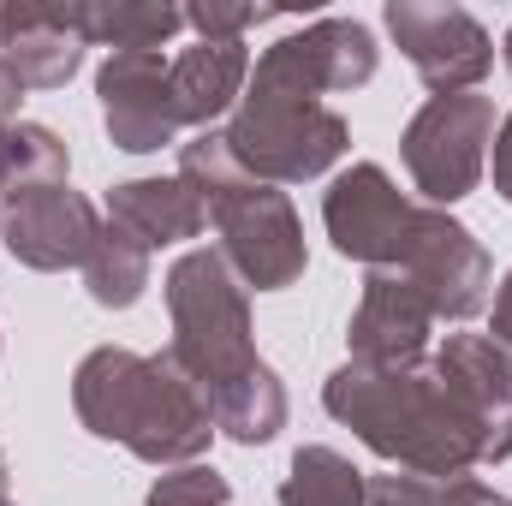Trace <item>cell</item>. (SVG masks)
<instances>
[{"mask_svg": "<svg viewBox=\"0 0 512 506\" xmlns=\"http://www.w3.org/2000/svg\"><path fill=\"white\" fill-rule=\"evenodd\" d=\"M495 143V102L465 90V96H429L399 137L411 185L429 197V209H447L477 191Z\"/></svg>", "mask_w": 512, "mask_h": 506, "instance_id": "obj_6", "label": "cell"}, {"mask_svg": "<svg viewBox=\"0 0 512 506\" xmlns=\"http://www.w3.org/2000/svg\"><path fill=\"white\" fill-rule=\"evenodd\" d=\"M221 137H227L233 161L262 185L322 179L352 149V126L328 102H316V96H304L292 84H274L262 72H251V84H245V96H239V108H233Z\"/></svg>", "mask_w": 512, "mask_h": 506, "instance_id": "obj_5", "label": "cell"}, {"mask_svg": "<svg viewBox=\"0 0 512 506\" xmlns=\"http://www.w3.org/2000/svg\"><path fill=\"white\" fill-rule=\"evenodd\" d=\"M84 286H90V298L102 310H131L143 298V286H149V251L131 239L126 227L102 221L96 245L84 256Z\"/></svg>", "mask_w": 512, "mask_h": 506, "instance_id": "obj_19", "label": "cell"}, {"mask_svg": "<svg viewBox=\"0 0 512 506\" xmlns=\"http://www.w3.org/2000/svg\"><path fill=\"white\" fill-rule=\"evenodd\" d=\"M72 405L96 441L126 447L143 465H197L215 441L203 393L173 370L167 352L149 358L131 346H96L72 370Z\"/></svg>", "mask_w": 512, "mask_h": 506, "instance_id": "obj_2", "label": "cell"}, {"mask_svg": "<svg viewBox=\"0 0 512 506\" xmlns=\"http://www.w3.org/2000/svg\"><path fill=\"white\" fill-rule=\"evenodd\" d=\"M435 364L459 387H471L483 405L512 411V346L489 340V334H447V346L435 352Z\"/></svg>", "mask_w": 512, "mask_h": 506, "instance_id": "obj_21", "label": "cell"}, {"mask_svg": "<svg viewBox=\"0 0 512 506\" xmlns=\"http://www.w3.org/2000/svg\"><path fill=\"white\" fill-rule=\"evenodd\" d=\"M179 179L203 197L221 233V256L245 292H286L304 280L310 251H304L298 209L286 203L280 185H262L233 161L221 131H197L191 143H179Z\"/></svg>", "mask_w": 512, "mask_h": 506, "instance_id": "obj_3", "label": "cell"}, {"mask_svg": "<svg viewBox=\"0 0 512 506\" xmlns=\"http://www.w3.org/2000/svg\"><path fill=\"white\" fill-rule=\"evenodd\" d=\"M167 316H173L167 358L203 393L209 411L268 370L251 340V298L221 251H185L167 268Z\"/></svg>", "mask_w": 512, "mask_h": 506, "instance_id": "obj_4", "label": "cell"}, {"mask_svg": "<svg viewBox=\"0 0 512 506\" xmlns=\"http://www.w3.org/2000/svg\"><path fill=\"white\" fill-rule=\"evenodd\" d=\"M96 233H102V215L72 185H30L0 203V245L12 251V262H24L36 274L84 268Z\"/></svg>", "mask_w": 512, "mask_h": 506, "instance_id": "obj_11", "label": "cell"}, {"mask_svg": "<svg viewBox=\"0 0 512 506\" xmlns=\"http://www.w3.org/2000/svg\"><path fill=\"white\" fill-rule=\"evenodd\" d=\"M167 78H173V108L185 126H215L221 114L239 108L245 84H251V48L245 42H191L167 60Z\"/></svg>", "mask_w": 512, "mask_h": 506, "instance_id": "obj_15", "label": "cell"}, {"mask_svg": "<svg viewBox=\"0 0 512 506\" xmlns=\"http://www.w3.org/2000/svg\"><path fill=\"white\" fill-rule=\"evenodd\" d=\"M227 501H233V483H227L215 465L197 459V465H173V471H161L143 506H227Z\"/></svg>", "mask_w": 512, "mask_h": 506, "instance_id": "obj_22", "label": "cell"}, {"mask_svg": "<svg viewBox=\"0 0 512 506\" xmlns=\"http://www.w3.org/2000/svg\"><path fill=\"white\" fill-rule=\"evenodd\" d=\"M429 328H435V310H429L423 286H417L405 268H370L364 298H358L352 328H346L352 364H370V370L423 364V352H429Z\"/></svg>", "mask_w": 512, "mask_h": 506, "instance_id": "obj_13", "label": "cell"}, {"mask_svg": "<svg viewBox=\"0 0 512 506\" xmlns=\"http://www.w3.org/2000/svg\"><path fill=\"white\" fill-rule=\"evenodd\" d=\"M108 221L126 227L143 251H161V245H185L209 227V209L203 197L173 173V179H126L108 191Z\"/></svg>", "mask_w": 512, "mask_h": 506, "instance_id": "obj_16", "label": "cell"}, {"mask_svg": "<svg viewBox=\"0 0 512 506\" xmlns=\"http://www.w3.org/2000/svg\"><path fill=\"white\" fill-rule=\"evenodd\" d=\"M66 173H72V155H66L60 131L30 126V120L0 131V203L30 185H66Z\"/></svg>", "mask_w": 512, "mask_h": 506, "instance_id": "obj_20", "label": "cell"}, {"mask_svg": "<svg viewBox=\"0 0 512 506\" xmlns=\"http://www.w3.org/2000/svg\"><path fill=\"white\" fill-rule=\"evenodd\" d=\"M399 268L423 286L435 322H471L495 286V262L477 245V233L465 221H453L447 209H429V203H417L411 245L399 256Z\"/></svg>", "mask_w": 512, "mask_h": 506, "instance_id": "obj_8", "label": "cell"}, {"mask_svg": "<svg viewBox=\"0 0 512 506\" xmlns=\"http://www.w3.org/2000/svg\"><path fill=\"white\" fill-rule=\"evenodd\" d=\"M376 60H382V48H376L370 24H358V18H316V24L286 30L280 42H268L251 72L274 78V84H292V90L322 102L334 90H364L376 78Z\"/></svg>", "mask_w": 512, "mask_h": 506, "instance_id": "obj_10", "label": "cell"}, {"mask_svg": "<svg viewBox=\"0 0 512 506\" xmlns=\"http://www.w3.org/2000/svg\"><path fill=\"white\" fill-rule=\"evenodd\" d=\"M18 108H24V78L0 60V131L18 126Z\"/></svg>", "mask_w": 512, "mask_h": 506, "instance_id": "obj_25", "label": "cell"}, {"mask_svg": "<svg viewBox=\"0 0 512 506\" xmlns=\"http://www.w3.org/2000/svg\"><path fill=\"white\" fill-rule=\"evenodd\" d=\"M501 54H507V66H512V30H507V42H501Z\"/></svg>", "mask_w": 512, "mask_h": 506, "instance_id": "obj_28", "label": "cell"}, {"mask_svg": "<svg viewBox=\"0 0 512 506\" xmlns=\"http://www.w3.org/2000/svg\"><path fill=\"white\" fill-rule=\"evenodd\" d=\"M489 340H501V346H512V268H507V280H501V292H495V316H489Z\"/></svg>", "mask_w": 512, "mask_h": 506, "instance_id": "obj_26", "label": "cell"}, {"mask_svg": "<svg viewBox=\"0 0 512 506\" xmlns=\"http://www.w3.org/2000/svg\"><path fill=\"white\" fill-rule=\"evenodd\" d=\"M274 12L268 6H185V24L203 36V42H245V30H256V24H268Z\"/></svg>", "mask_w": 512, "mask_h": 506, "instance_id": "obj_23", "label": "cell"}, {"mask_svg": "<svg viewBox=\"0 0 512 506\" xmlns=\"http://www.w3.org/2000/svg\"><path fill=\"white\" fill-rule=\"evenodd\" d=\"M96 96H102L108 143L126 155H155L185 131L161 54H108L96 72Z\"/></svg>", "mask_w": 512, "mask_h": 506, "instance_id": "obj_12", "label": "cell"}, {"mask_svg": "<svg viewBox=\"0 0 512 506\" xmlns=\"http://www.w3.org/2000/svg\"><path fill=\"white\" fill-rule=\"evenodd\" d=\"M322 405L393 471L465 477L477 465L512 459V411L483 405L435 358L399 370L340 364L322 387Z\"/></svg>", "mask_w": 512, "mask_h": 506, "instance_id": "obj_1", "label": "cell"}, {"mask_svg": "<svg viewBox=\"0 0 512 506\" xmlns=\"http://www.w3.org/2000/svg\"><path fill=\"white\" fill-rule=\"evenodd\" d=\"M66 18L84 48L108 54H161V42L185 30V12L161 0H66Z\"/></svg>", "mask_w": 512, "mask_h": 506, "instance_id": "obj_17", "label": "cell"}, {"mask_svg": "<svg viewBox=\"0 0 512 506\" xmlns=\"http://www.w3.org/2000/svg\"><path fill=\"white\" fill-rule=\"evenodd\" d=\"M280 506H370V477L340 453V447H298L286 477H280Z\"/></svg>", "mask_w": 512, "mask_h": 506, "instance_id": "obj_18", "label": "cell"}, {"mask_svg": "<svg viewBox=\"0 0 512 506\" xmlns=\"http://www.w3.org/2000/svg\"><path fill=\"white\" fill-rule=\"evenodd\" d=\"M411 221H417V203L376 161H352L322 197V227L334 251L364 268H399V256L411 245Z\"/></svg>", "mask_w": 512, "mask_h": 506, "instance_id": "obj_9", "label": "cell"}, {"mask_svg": "<svg viewBox=\"0 0 512 506\" xmlns=\"http://www.w3.org/2000/svg\"><path fill=\"white\" fill-rule=\"evenodd\" d=\"M0 60L24 78V90H66L84 66V42L72 36L66 6L6 0L0 6Z\"/></svg>", "mask_w": 512, "mask_h": 506, "instance_id": "obj_14", "label": "cell"}, {"mask_svg": "<svg viewBox=\"0 0 512 506\" xmlns=\"http://www.w3.org/2000/svg\"><path fill=\"white\" fill-rule=\"evenodd\" d=\"M0 501H6V453H0Z\"/></svg>", "mask_w": 512, "mask_h": 506, "instance_id": "obj_27", "label": "cell"}, {"mask_svg": "<svg viewBox=\"0 0 512 506\" xmlns=\"http://www.w3.org/2000/svg\"><path fill=\"white\" fill-rule=\"evenodd\" d=\"M387 30L399 42V54L411 60V72L435 90V96H465L489 78L495 66V42L489 30L465 12V6H435V0H387Z\"/></svg>", "mask_w": 512, "mask_h": 506, "instance_id": "obj_7", "label": "cell"}, {"mask_svg": "<svg viewBox=\"0 0 512 506\" xmlns=\"http://www.w3.org/2000/svg\"><path fill=\"white\" fill-rule=\"evenodd\" d=\"M0 506H12V501H0Z\"/></svg>", "mask_w": 512, "mask_h": 506, "instance_id": "obj_29", "label": "cell"}, {"mask_svg": "<svg viewBox=\"0 0 512 506\" xmlns=\"http://www.w3.org/2000/svg\"><path fill=\"white\" fill-rule=\"evenodd\" d=\"M495 155H489V167H495V191L512 203V114L501 120V131H495V143H489Z\"/></svg>", "mask_w": 512, "mask_h": 506, "instance_id": "obj_24", "label": "cell"}]
</instances>
